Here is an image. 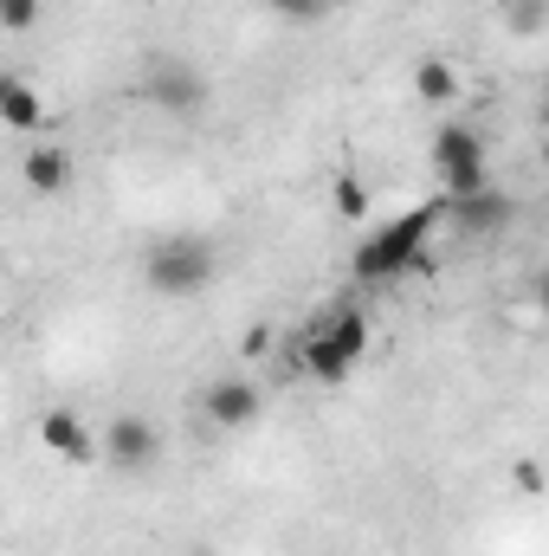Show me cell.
Instances as JSON below:
<instances>
[{"instance_id": "6da1fadb", "label": "cell", "mask_w": 549, "mask_h": 556, "mask_svg": "<svg viewBox=\"0 0 549 556\" xmlns=\"http://www.w3.org/2000/svg\"><path fill=\"white\" fill-rule=\"evenodd\" d=\"M433 227H439V207H408L395 227H375V233L356 247L349 273L362 278V285H395V278H408L413 266H420V247H426Z\"/></svg>"}, {"instance_id": "7a4b0ae2", "label": "cell", "mask_w": 549, "mask_h": 556, "mask_svg": "<svg viewBox=\"0 0 549 556\" xmlns=\"http://www.w3.org/2000/svg\"><path fill=\"white\" fill-rule=\"evenodd\" d=\"M142 285H149L155 298H201V291L214 285V247H207V240H188V233L149 247Z\"/></svg>"}, {"instance_id": "3957f363", "label": "cell", "mask_w": 549, "mask_h": 556, "mask_svg": "<svg viewBox=\"0 0 549 556\" xmlns=\"http://www.w3.org/2000/svg\"><path fill=\"white\" fill-rule=\"evenodd\" d=\"M433 162H439L446 201H465V194L491 188V168H485V137H478L472 124H439V137H433Z\"/></svg>"}, {"instance_id": "277c9868", "label": "cell", "mask_w": 549, "mask_h": 556, "mask_svg": "<svg viewBox=\"0 0 549 556\" xmlns=\"http://www.w3.org/2000/svg\"><path fill=\"white\" fill-rule=\"evenodd\" d=\"M98 453H104L117 472H149V466H155V453H162V433H155L142 415H117L111 427H104Z\"/></svg>"}, {"instance_id": "5b68a950", "label": "cell", "mask_w": 549, "mask_h": 556, "mask_svg": "<svg viewBox=\"0 0 549 556\" xmlns=\"http://www.w3.org/2000/svg\"><path fill=\"white\" fill-rule=\"evenodd\" d=\"M142 91H149L162 111H181V117H188V111H201V104H207V72H201V65H188V59H162V65L142 78Z\"/></svg>"}, {"instance_id": "8992f818", "label": "cell", "mask_w": 549, "mask_h": 556, "mask_svg": "<svg viewBox=\"0 0 549 556\" xmlns=\"http://www.w3.org/2000/svg\"><path fill=\"white\" fill-rule=\"evenodd\" d=\"M439 220H452L459 233H505L518 220V201L505 188H478L465 201H439Z\"/></svg>"}, {"instance_id": "52a82bcc", "label": "cell", "mask_w": 549, "mask_h": 556, "mask_svg": "<svg viewBox=\"0 0 549 556\" xmlns=\"http://www.w3.org/2000/svg\"><path fill=\"white\" fill-rule=\"evenodd\" d=\"M207 420L220 427V433H240V427H253L259 420V382H246V376H220V382H207Z\"/></svg>"}, {"instance_id": "ba28073f", "label": "cell", "mask_w": 549, "mask_h": 556, "mask_svg": "<svg viewBox=\"0 0 549 556\" xmlns=\"http://www.w3.org/2000/svg\"><path fill=\"white\" fill-rule=\"evenodd\" d=\"M33 433H39L46 453H59V459H72V466H91V459H98V433L72 415V408H46Z\"/></svg>"}, {"instance_id": "9c48e42d", "label": "cell", "mask_w": 549, "mask_h": 556, "mask_svg": "<svg viewBox=\"0 0 549 556\" xmlns=\"http://www.w3.org/2000/svg\"><path fill=\"white\" fill-rule=\"evenodd\" d=\"M0 124H7V130H20V137L46 130V98H39L20 72H0Z\"/></svg>"}, {"instance_id": "30bf717a", "label": "cell", "mask_w": 549, "mask_h": 556, "mask_svg": "<svg viewBox=\"0 0 549 556\" xmlns=\"http://www.w3.org/2000/svg\"><path fill=\"white\" fill-rule=\"evenodd\" d=\"M297 363H304V376H310V382H323V389H343V382L356 376V356H349L343 343H330L323 330H310V343H304V356H297Z\"/></svg>"}, {"instance_id": "8fae6325", "label": "cell", "mask_w": 549, "mask_h": 556, "mask_svg": "<svg viewBox=\"0 0 549 556\" xmlns=\"http://www.w3.org/2000/svg\"><path fill=\"white\" fill-rule=\"evenodd\" d=\"M20 175H26L33 194H65V188H72V155H65V149H26Z\"/></svg>"}, {"instance_id": "7c38bea8", "label": "cell", "mask_w": 549, "mask_h": 556, "mask_svg": "<svg viewBox=\"0 0 549 556\" xmlns=\"http://www.w3.org/2000/svg\"><path fill=\"white\" fill-rule=\"evenodd\" d=\"M413 91H420L426 104H452V91H459V72H452L446 59H420V65H413Z\"/></svg>"}, {"instance_id": "4fadbf2b", "label": "cell", "mask_w": 549, "mask_h": 556, "mask_svg": "<svg viewBox=\"0 0 549 556\" xmlns=\"http://www.w3.org/2000/svg\"><path fill=\"white\" fill-rule=\"evenodd\" d=\"M323 337L343 343L356 363H362V350H369V324H362V311H336V317H323Z\"/></svg>"}, {"instance_id": "5bb4252c", "label": "cell", "mask_w": 549, "mask_h": 556, "mask_svg": "<svg viewBox=\"0 0 549 556\" xmlns=\"http://www.w3.org/2000/svg\"><path fill=\"white\" fill-rule=\"evenodd\" d=\"M330 201H336L343 220H362V214H369V188H362L356 175H336V194H330Z\"/></svg>"}, {"instance_id": "9a60e30c", "label": "cell", "mask_w": 549, "mask_h": 556, "mask_svg": "<svg viewBox=\"0 0 549 556\" xmlns=\"http://www.w3.org/2000/svg\"><path fill=\"white\" fill-rule=\"evenodd\" d=\"M39 7H46V0H0V26H7V33H33V26H39Z\"/></svg>"}, {"instance_id": "2e32d148", "label": "cell", "mask_w": 549, "mask_h": 556, "mask_svg": "<svg viewBox=\"0 0 549 556\" xmlns=\"http://www.w3.org/2000/svg\"><path fill=\"white\" fill-rule=\"evenodd\" d=\"M266 7H272L278 20H297V26H317L330 0H266Z\"/></svg>"}, {"instance_id": "e0dca14e", "label": "cell", "mask_w": 549, "mask_h": 556, "mask_svg": "<svg viewBox=\"0 0 549 556\" xmlns=\"http://www.w3.org/2000/svg\"><path fill=\"white\" fill-rule=\"evenodd\" d=\"M537 20H544V0H511V26L518 33H537Z\"/></svg>"}, {"instance_id": "ac0fdd59", "label": "cell", "mask_w": 549, "mask_h": 556, "mask_svg": "<svg viewBox=\"0 0 549 556\" xmlns=\"http://www.w3.org/2000/svg\"><path fill=\"white\" fill-rule=\"evenodd\" d=\"M518 492H531V498L544 492V466L537 459H518Z\"/></svg>"}, {"instance_id": "d6986e66", "label": "cell", "mask_w": 549, "mask_h": 556, "mask_svg": "<svg viewBox=\"0 0 549 556\" xmlns=\"http://www.w3.org/2000/svg\"><path fill=\"white\" fill-rule=\"evenodd\" d=\"M266 350H272V330H266V324H259V330H246V356H266Z\"/></svg>"}, {"instance_id": "ffe728a7", "label": "cell", "mask_w": 549, "mask_h": 556, "mask_svg": "<svg viewBox=\"0 0 549 556\" xmlns=\"http://www.w3.org/2000/svg\"><path fill=\"white\" fill-rule=\"evenodd\" d=\"M194 556H214V551H194Z\"/></svg>"}, {"instance_id": "44dd1931", "label": "cell", "mask_w": 549, "mask_h": 556, "mask_svg": "<svg viewBox=\"0 0 549 556\" xmlns=\"http://www.w3.org/2000/svg\"><path fill=\"white\" fill-rule=\"evenodd\" d=\"M343 7H349V0H343Z\"/></svg>"}]
</instances>
